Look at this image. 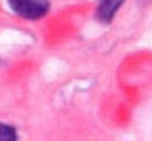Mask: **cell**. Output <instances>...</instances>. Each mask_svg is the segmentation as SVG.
Here are the masks:
<instances>
[{"instance_id":"obj_3","label":"cell","mask_w":152,"mask_h":141,"mask_svg":"<svg viewBox=\"0 0 152 141\" xmlns=\"http://www.w3.org/2000/svg\"><path fill=\"white\" fill-rule=\"evenodd\" d=\"M18 134H15V130L11 126H4V123H0V141H13Z\"/></svg>"},{"instance_id":"obj_1","label":"cell","mask_w":152,"mask_h":141,"mask_svg":"<svg viewBox=\"0 0 152 141\" xmlns=\"http://www.w3.org/2000/svg\"><path fill=\"white\" fill-rule=\"evenodd\" d=\"M11 9L22 18L38 20L49 11V0H9Z\"/></svg>"},{"instance_id":"obj_2","label":"cell","mask_w":152,"mask_h":141,"mask_svg":"<svg viewBox=\"0 0 152 141\" xmlns=\"http://www.w3.org/2000/svg\"><path fill=\"white\" fill-rule=\"evenodd\" d=\"M124 0H99V7H97V18L102 22H110L117 13V9L121 7Z\"/></svg>"}]
</instances>
